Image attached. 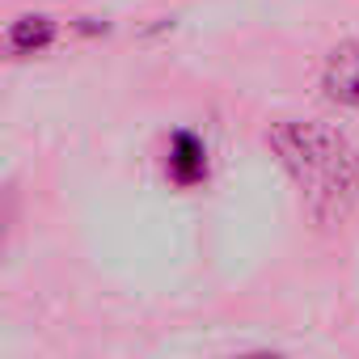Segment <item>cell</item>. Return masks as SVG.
I'll list each match as a JSON object with an SVG mask.
<instances>
[{"label":"cell","instance_id":"cell-2","mask_svg":"<svg viewBox=\"0 0 359 359\" xmlns=\"http://www.w3.org/2000/svg\"><path fill=\"white\" fill-rule=\"evenodd\" d=\"M325 93L334 102L359 106V39L330 55V64H325Z\"/></svg>","mask_w":359,"mask_h":359},{"label":"cell","instance_id":"cell-3","mask_svg":"<svg viewBox=\"0 0 359 359\" xmlns=\"http://www.w3.org/2000/svg\"><path fill=\"white\" fill-rule=\"evenodd\" d=\"M169 173L177 177V182H199V177H203V144L195 135H177L173 140Z\"/></svg>","mask_w":359,"mask_h":359},{"label":"cell","instance_id":"cell-1","mask_svg":"<svg viewBox=\"0 0 359 359\" xmlns=\"http://www.w3.org/2000/svg\"><path fill=\"white\" fill-rule=\"evenodd\" d=\"M271 144H275L283 169L296 177L304 203L321 220H342L355 208V199H359V156L338 131H330L321 123L287 118L271 131Z\"/></svg>","mask_w":359,"mask_h":359},{"label":"cell","instance_id":"cell-4","mask_svg":"<svg viewBox=\"0 0 359 359\" xmlns=\"http://www.w3.org/2000/svg\"><path fill=\"white\" fill-rule=\"evenodd\" d=\"M9 43H13V51L34 55V51H43V47L51 43V22H47V18H22V22L13 26Z\"/></svg>","mask_w":359,"mask_h":359},{"label":"cell","instance_id":"cell-5","mask_svg":"<svg viewBox=\"0 0 359 359\" xmlns=\"http://www.w3.org/2000/svg\"><path fill=\"white\" fill-rule=\"evenodd\" d=\"M245 359H279V355H245Z\"/></svg>","mask_w":359,"mask_h":359}]
</instances>
